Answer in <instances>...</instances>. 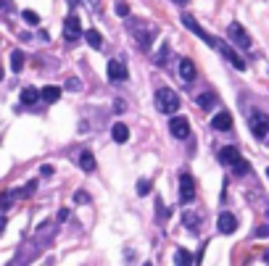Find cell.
Returning a JSON list of instances; mask_svg holds the SVG:
<instances>
[{
	"label": "cell",
	"mask_w": 269,
	"mask_h": 266,
	"mask_svg": "<svg viewBox=\"0 0 269 266\" xmlns=\"http://www.w3.org/2000/svg\"><path fill=\"white\" fill-rule=\"evenodd\" d=\"M174 266H193V253L185 248H177V253H174Z\"/></svg>",
	"instance_id": "cell-16"
},
{
	"label": "cell",
	"mask_w": 269,
	"mask_h": 266,
	"mask_svg": "<svg viewBox=\"0 0 269 266\" xmlns=\"http://www.w3.org/2000/svg\"><path fill=\"white\" fill-rule=\"evenodd\" d=\"M79 166H82L85 171H95V155L90 150H82L79 153Z\"/></svg>",
	"instance_id": "cell-19"
},
{
	"label": "cell",
	"mask_w": 269,
	"mask_h": 266,
	"mask_svg": "<svg viewBox=\"0 0 269 266\" xmlns=\"http://www.w3.org/2000/svg\"><path fill=\"white\" fill-rule=\"evenodd\" d=\"M211 127H214L216 132H230V129H232V116H230L227 111H219V114L211 119Z\"/></svg>",
	"instance_id": "cell-12"
},
{
	"label": "cell",
	"mask_w": 269,
	"mask_h": 266,
	"mask_svg": "<svg viewBox=\"0 0 269 266\" xmlns=\"http://www.w3.org/2000/svg\"><path fill=\"white\" fill-rule=\"evenodd\" d=\"M40 98H42L45 103H56V100L61 98V87H56V85L42 87V90H40Z\"/></svg>",
	"instance_id": "cell-14"
},
{
	"label": "cell",
	"mask_w": 269,
	"mask_h": 266,
	"mask_svg": "<svg viewBox=\"0 0 269 266\" xmlns=\"http://www.w3.org/2000/svg\"><path fill=\"white\" fill-rule=\"evenodd\" d=\"M180 200L182 203L195 200V179H193V174H187V171L180 177Z\"/></svg>",
	"instance_id": "cell-6"
},
{
	"label": "cell",
	"mask_w": 269,
	"mask_h": 266,
	"mask_svg": "<svg viewBox=\"0 0 269 266\" xmlns=\"http://www.w3.org/2000/svg\"><path fill=\"white\" fill-rule=\"evenodd\" d=\"M216 50H219L222 56H225V58L230 61V64H232V66H235L237 71H246V61H243L240 56H237V53H235V50L230 48V45H225V42L219 40V42H216Z\"/></svg>",
	"instance_id": "cell-8"
},
{
	"label": "cell",
	"mask_w": 269,
	"mask_h": 266,
	"mask_svg": "<svg viewBox=\"0 0 269 266\" xmlns=\"http://www.w3.org/2000/svg\"><path fill=\"white\" fill-rule=\"evenodd\" d=\"M169 132H172V137L185 140V137L190 135V121H187L185 116H174V119L169 121Z\"/></svg>",
	"instance_id": "cell-9"
},
{
	"label": "cell",
	"mask_w": 269,
	"mask_h": 266,
	"mask_svg": "<svg viewBox=\"0 0 269 266\" xmlns=\"http://www.w3.org/2000/svg\"><path fill=\"white\" fill-rule=\"evenodd\" d=\"M66 87H69V90H77V87H79V79H74V76H71V79L66 82Z\"/></svg>",
	"instance_id": "cell-35"
},
{
	"label": "cell",
	"mask_w": 269,
	"mask_h": 266,
	"mask_svg": "<svg viewBox=\"0 0 269 266\" xmlns=\"http://www.w3.org/2000/svg\"><path fill=\"white\" fill-rule=\"evenodd\" d=\"M40 174H42V177H53V166H47V164H45V166L40 169Z\"/></svg>",
	"instance_id": "cell-33"
},
{
	"label": "cell",
	"mask_w": 269,
	"mask_h": 266,
	"mask_svg": "<svg viewBox=\"0 0 269 266\" xmlns=\"http://www.w3.org/2000/svg\"><path fill=\"white\" fill-rule=\"evenodd\" d=\"M264 261H266V263H269V253H264Z\"/></svg>",
	"instance_id": "cell-38"
},
{
	"label": "cell",
	"mask_w": 269,
	"mask_h": 266,
	"mask_svg": "<svg viewBox=\"0 0 269 266\" xmlns=\"http://www.w3.org/2000/svg\"><path fill=\"white\" fill-rule=\"evenodd\" d=\"M85 3H87V8H90L92 13H98V11H101V0H85Z\"/></svg>",
	"instance_id": "cell-30"
},
{
	"label": "cell",
	"mask_w": 269,
	"mask_h": 266,
	"mask_svg": "<svg viewBox=\"0 0 269 266\" xmlns=\"http://www.w3.org/2000/svg\"><path fill=\"white\" fill-rule=\"evenodd\" d=\"M114 11H116V16H121V19H124V16H130V6L121 3V0L116 3V8H114Z\"/></svg>",
	"instance_id": "cell-27"
},
{
	"label": "cell",
	"mask_w": 269,
	"mask_h": 266,
	"mask_svg": "<svg viewBox=\"0 0 269 266\" xmlns=\"http://www.w3.org/2000/svg\"><path fill=\"white\" fill-rule=\"evenodd\" d=\"M19 100H21V105H35V103L40 100V90H35V87H24Z\"/></svg>",
	"instance_id": "cell-15"
},
{
	"label": "cell",
	"mask_w": 269,
	"mask_h": 266,
	"mask_svg": "<svg viewBox=\"0 0 269 266\" xmlns=\"http://www.w3.org/2000/svg\"><path fill=\"white\" fill-rule=\"evenodd\" d=\"M240 161H243V158H240V150H237V148L227 145V148H222V150H219V164L235 166V164H240Z\"/></svg>",
	"instance_id": "cell-11"
},
{
	"label": "cell",
	"mask_w": 269,
	"mask_h": 266,
	"mask_svg": "<svg viewBox=\"0 0 269 266\" xmlns=\"http://www.w3.org/2000/svg\"><path fill=\"white\" fill-rule=\"evenodd\" d=\"M172 3H177V6H185V3H187V0H172Z\"/></svg>",
	"instance_id": "cell-36"
},
{
	"label": "cell",
	"mask_w": 269,
	"mask_h": 266,
	"mask_svg": "<svg viewBox=\"0 0 269 266\" xmlns=\"http://www.w3.org/2000/svg\"><path fill=\"white\" fill-rule=\"evenodd\" d=\"M66 219H69V208H61L58 211V222H66Z\"/></svg>",
	"instance_id": "cell-34"
},
{
	"label": "cell",
	"mask_w": 269,
	"mask_h": 266,
	"mask_svg": "<svg viewBox=\"0 0 269 266\" xmlns=\"http://www.w3.org/2000/svg\"><path fill=\"white\" fill-rule=\"evenodd\" d=\"M145 193H151V182L148 179H140L137 182V195H145Z\"/></svg>",
	"instance_id": "cell-28"
},
{
	"label": "cell",
	"mask_w": 269,
	"mask_h": 266,
	"mask_svg": "<svg viewBox=\"0 0 269 266\" xmlns=\"http://www.w3.org/2000/svg\"><path fill=\"white\" fill-rule=\"evenodd\" d=\"M21 19H24L27 24H32V26H37V24H40V16H37L35 11H21Z\"/></svg>",
	"instance_id": "cell-24"
},
{
	"label": "cell",
	"mask_w": 269,
	"mask_h": 266,
	"mask_svg": "<svg viewBox=\"0 0 269 266\" xmlns=\"http://www.w3.org/2000/svg\"><path fill=\"white\" fill-rule=\"evenodd\" d=\"M164 58H169V45H161V53L156 56V64H161Z\"/></svg>",
	"instance_id": "cell-29"
},
{
	"label": "cell",
	"mask_w": 269,
	"mask_h": 266,
	"mask_svg": "<svg viewBox=\"0 0 269 266\" xmlns=\"http://www.w3.org/2000/svg\"><path fill=\"white\" fill-rule=\"evenodd\" d=\"M124 111H127V105H124L121 100H116V103H114V114H124Z\"/></svg>",
	"instance_id": "cell-32"
},
{
	"label": "cell",
	"mask_w": 269,
	"mask_h": 266,
	"mask_svg": "<svg viewBox=\"0 0 269 266\" xmlns=\"http://www.w3.org/2000/svg\"><path fill=\"white\" fill-rule=\"evenodd\" d=\"M111 137H114V143H127V140H130V129H127V124H114Z\"/></svg>",
	"instance_id": "cell-17"
},
{
	"label": "cell",
	"mask_w": 269,
	"mask_h": 266,
	"mask_svg": "<svg viewBox=\"0 0 269 266\" xmlns=\"http://www.w3.org/2000/svg\"><path fill=\"white\" fill-rule=\"evenodd\" d=\"M182 24H185V26L190 29V32H193V35H198V37H201L206 45H211V48H216V42H219V40H216V37H211L209 32H203V29L198 26V21H195L193 16H190V13H182Z\"/></svg>",
	"instance_id": "cell-5"
},
{
	"label": "cell",
	"mask_w": 269,
	"mask_h": 266,
	"mask_svg": "<svg viewBox=\"0 0 269 266\" xmlns=\"http://www.w3.org/2000/svg\"><path fill=\"white\" fill-rule=\"evenodd\" d=\"M35 187H37V182H27L21 190H16V195H19V198H29L32 193H35Z\"/></svg>",
	"instance_id": "cell-25"
},
{
	"label": "cell",
	"mask_w": 269,
	"mask_h": 266,
	"mask_svg": "<svg viewBox=\"0 0 269 266\" xmlns=\"http://www.w3.org/2000/svg\"><path fill=\"white\" fill-rule=\"evenodd\" d=\"M85 40H87V45H90V48H95V50H98V48H103V37H101V32H98V29H87V32H85Z\"/></svg>",
	"instance_id": "cell-18"
},
{
	"label": "cell",
	"mask_w": 269,
	"mask_h": 266,
	"mask_svg": "<svg viewBox=\"0 0 269 266\" xmlns=\"http://www.w3.org/2000/svg\"><path fill=\"white\" fill-rule=\"evenodd\" d=\"M11 66H13L16 74L24 69V53H21V50H13V53H11Z\"/></svg>",
	"instance_id": "cell-20"
},
{
	"label": "cell",
	"mask_w": 269,
	"mask_h": 266,
	"mask_svg": "<svg viewBox=\"0 0 269 266\" xmlns=\"http://www.w3.org/2000/svg\"><path fill=\"white\" fill-rule=\"evenodd\" d=\"M227 35H230V40L237 45V48H243V50H251V35L246 32V26H243V24L232 21V24L227 26Z\"/></svg>",
	"instance_id": "cell-3"
},
{
	"label": "cell",
	"mask_w": 269,
	"mask_h": 266,
	"mask_svg": "<svg viewBox=\"0 0 269 266\" xmlns=\"http://www.w3.org/2000/svg\"><path fill=\"white\" fill-rule=\"evenodd\" d=\"M16 198H19V195H16V190H8V193H3V198H0V208H11Z\"/></svg>",
	"instance_id": "cell-23"
},
{
	"label": "cell",
	"mask_w": 269,
	"mask_h": 266,
	"mask_svg": "<svg viewBox=\"0 0 269 266\" xmlns=\"http://www.w3.org/2000/svg\"><path fill=\"white\" fill-rule=\"evenodd\" d=\"M145 266H151V263H145Z\"/></svg>",
	"instance_id": "cell-40"
},
{
	"label": "cell",
	"mask_w": 269,
	"mask_h": 266,
	"mask_svg": "<svg viewBox=\"0 0 269 266\" xmlns=\"http://www.w3.org/2000/svg\"><path fill=\"white\" fill-rule=\"evenodd\" d=\"M182 224L190 227V229H198L201 227V219H198V214H182Z\"/></svg>",
	"instance_id": "cell-22"
},
{
	"label": "cell",
	"mask_w": 269,
	"mask_h": 266,
	"mask_svg": "<svg viewBox=\"0 0 269 266\" xmlns=\"http://www.w3.org/2000/svg\"><path fill=\"white\" fill-rule=\"evenodd\" d=\"M79 37H82V24H79L77 13H69L66 21H63V40H66V42H77Z\"/></svg>",
	"instance_id": "cell-4"
},
{
	"label": "cell",
	"mask_w": 269,
	"mask_h": 266,
	"mask_svg": "<svg viewBox=\"0 0 269 266\" xmlns=\"http://www.w3.org/2000/svg\"><path fill=\"white\" fill-rule=\"evenodd\" d=\"M74 200H77V203H87L90 198H87V193H82V190H77V193H74Z\"/></svg>",
	"instance_id": "cell-31"
},
{
	"label": "cell",
	"mask_w": 269,
	"mask_h": 266,
	"mask_svg": "<svg viewBox=\"0 0 269 266\" xmlns=\"http://www.w3.org/2000/svg\"><path fill=\"white\" fill-rule=\"evenodd\" d=\"M0 82H3V66H0Z\"/></svg>",
	"instance_id": "cell-37"
},
{
	"label": "cell",
	"mask_w": 269,
	"mask_h": 266,
	"mask_svg": "<svg viewBox=\"0 0 269 266\" xmlns=\"http://www.w3.org/2000/svg\"><path fill=\"white\" fill-rule=\"evenodd\" d=\"M198 105H201V108L216 105V95H214V92H203V95H198Z\"/></svg>",
	"instance_id": "cell-21"
},
{
	"label": "cell",
	"mask_w": 269,
	"mask_h": 266,
	"mask_svg": "<svg viewBox=\"0 0 269 266\" xmlns=\"http://www.w3.org/2000/svg\"><path fill=\"white\" fill-rule=\"evenodd\" d=\"M153 103H156L158 111L166 114V116H172L174 111H180V95H177V92H174L172 87H161V90H156Z\"/></svg>",
	"instance_id": "cell-1"
},
{
	"label": "cell",
	"mask_w": 269,
	"mask_h": 266,
	"mask_svg": "<svg viewBox=\"0 0 269 266\" xmlns=\"http://www.w3.org/2000/svg\"><path fill=\"white\" fill-rule=\"evenodd\" d=\"M266 177H269V169H266Z\"/></svg>",
	"instance_id": "cell-39"
},
{
	"label": "cell",
	"mask_w": 269,
	"mask_h": 266,
	"mask_svg": "<svg viewBox=\"0 0 269 266\" xmlns=\"http://www.w3.org/2000/svg\"><path fill=\"white\" fill-rule=\"evenodd\" d=\"M106 74H108V79H111V82H124L127 76H130V71H127L124 64H121V61H116V58H111V61H108Z\"/></svg>",
	"instance_id": "cell-7"
},
{
	"label": "cell",
	"mask_w": 269,
	"mask_h": 266,
	"mask_svg": "<svg viewBox=\"0 0 269 266\" xmlns=\"http://www.w3.org/2000/svg\"><path fill=\"white\" fill-rule=\"evenodd\" d=\"M180 79L182 82H193L195 79V64L190 58H182L180 61Z\"/></svg>",
	"instance_id": "cell-13"
},
{
	"label": "cell",
	"mask_w": 269,
	"mask_h": 266,
	"mask_svg": "<svg viewBox=\"0 0 269 266\" xmlns=\"http://www.w3.org/2000/svg\"><path fill=\"white\" fill-rule=\"evenodd\" d=\"M232 169H235V177H246V174H248V169H251V166H248L246 161H240V164H235Z\"/></svg>",
	"instance_id": "cell-26"
},
{
	"label": "cell",
	"mask_w": 269,
	"mask_h": 266,
	"mask_svg": "<svg viewBox=\"0 0 269 266\" xmlns=\"http://www.w3.org/2000/svg\"><path fill=\"white\" fill-rule=\"evenodd\" d=\"M216 227H219V232H222V234H232V232L237 229V216H235V214H230V211L219 214Z\"/></svg>",
	"instance_id": "cell-10"
},
{
	"label": "cell",
	"mask_w": 269,
	"mask_h": 266,
	"mask_svg": "<svg viewBox=\"0 0 269 266\" xmlns=\"http://www.w3.org/2000/svg\"><path fill=\"white\" fill-rule=\"evenodd\" d=\"M248 127L256 140H269V116L264 111H251L248 116Z\"/></svg>",
	"instance_id": "cell-2"
}]
</instances>
